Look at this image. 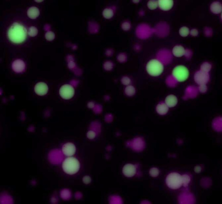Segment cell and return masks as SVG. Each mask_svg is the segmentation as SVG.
Masks as SVG:
<instances>
[{
    "instance_id": "obj_11",
    "label": "cell",
    "mask_w": 222,
    "mask_h": 204,
    "mask_svg": "<svg viewBox=\"0 0 222 204\" xmlns=\"http://www.w3.org/2000/svg\"><path fill=\"white\" fill-rule=\"evenodd\" d=\"M158 2L159 8L164 11L170 10L174 5L173 0H159Z\"/></svg>"
},
{
    "instance_id": "obj_10",
    "label": "cell",
    "mask_w": 222,
    "mask_h": 204,
    "mask_svg": "<svg viewBox=\"0 0 222 204\" xmlns=\"http://www.w3.org/2000/svg\"><path fill=\"white\" fill-rule=\"evenodd\" d=\"M34 90L35 93L39 96H44L48 91V87L45 82H39L35 86Z\"/></svg>"
},
{
    "instance_id": "obj_3",
    "label": "cell",
    "mask_w": 222,
    "mask_h": 204,
    "mask_svg": "<svg viewBox=\"0 0 222 204\" xmlns=\"http://www.w3.org/2000/svg\"><path fill=\"white\" fill-rule=\"evenodd\" d=\"M146 69L149 75L153 77H157L163 72L164 66L158 60L153 59L148 62Z\"/></svg>"
},
{
    "instance_id": "obj_31",
    "label": "cell",
    "mask_w": 222,
    "mask_h": 204,
    "mask_svg": "<svg viewBox=\"0 0 222 204\" xmlns=\"http://www.w3.org/2000/svg\"><path fill=\"white\" fill-rule=\"evenodd\" d=\"M36 2H43V1H36Z\"/></svg>"
},
{
    "instance_id": "obj_12",
    "label": "cell",
    "mask_w": 222,
    "mask_h": 204,
    "mask_svg": "<svg viewBox=\"0 0 222 204\" xmlns=\"http://www.w3.org/2000/svg\"><path fill=\"white\" fill-rule=\"evenodd\" d=\"M25 64L21 60H15L12 64V68L16 72L19 73L24 72L25 69Z\"/></svg>"
},
{
    "instance_id": "obj_19",
    "label": "cell",
    "mask_w": 222,
    "mask_h": 204,
    "mask_svg": "<svg viewBox=\"0 0 222 204\" xmlns=\"http://www.w3.org/2000/svg\"><path fill=\"white\" fill-rule=\"evenodd\" d=\"M114 15V11L110 8H106L103 12V15L104 18L109 19L112 18Z\"/></svg>"
},
{
    "instance_id": "obj_27",
    "label": "cell",
    "mask_w": 222,
    "mask_h": 204,
    "mask_svg": "<svg viewBox=\"0 0 222 204\" xmlns=\"http://www.w3.org/2000/svg\"><path fill=\"white\" fill-rule=\"evenodd\" d=\"M199 92L202 93H204L207 91V86L206 84H201L199 86Z\"/></svg>"
},
{
    "instance_id": "obj_30",
    "label": "cell",
    "mask_w": 222,
    "mask_h": 204,
    "mask_svg": "<svg viewBox=\"0 0 222 204\" xmlns=\"http://www.w3.org/2000/svg\"><path fill=\"white\" fill-rule=\"evenodd\" d=\"M201 167H199V166H197V167H195L194 168V171L196 173H199L201 171Z\"/></svg>"
},
{
    "instance_id": "obj_14",
    "label": "cell",
    "mask_w": 222,
    "mask_h": 204,
    "mask_svg": "<svg viewBox=\"0 0 222 204\" xmlns=\"http://www.w3.org/2000/svg\"><path fill=\"white\" fill-rule=\"evenodd\" d=\"M184 47L182 45H176L173 47L172 53L173 55L176 57H181L185 53Z\"/></svg>"
},
{
    "instance_id": "obj_9",
    "label": "cell",
    "mask_w": 222,
    "mask_h": 204,
    "mask_svg": "<svg viewBox=\"0 0 222 204\" xmlns=\"http://www.w3.org/2000/svg\"><path fill=\"white\" fill-rule=\"evenodd\" d=\"M62 151L66 156L71 157L76 153V146L72 143H66L62 147Z\"/></svg>"
},
{
    "instance_id": "obj_5",
    "label": "cell",
    "mask_w": 222,
    "mask_h": 204,
    "mask_svg": "<svg viewBox=\"0 0 222 204\" xmlns=\"http://www.w3.org/2000/svg\"><path fill=\"white\" fill-rule=\"evenodd\" d=\"M172 75L177 81L183 82L188 78L189 72L188 68L185 66L179 65L175 67L173 70Z\"/></svg>"
},
{
    "instance_id": "obj_13",
    "label": "cell",
    "mask_w": 222,
    "mask_h": 204,
    "mask_svg": "<svg viewBox=\"0 0 222 204\" xmlns=\"http://www.w3.org/2000/svg\"><path fill=\"white\" fill-rule=\"evenodd\" d=\"M178 103L177 97L174 95H168L165 100V103L168 107H173L176 106Z\"/></svg>"
},
{
    "instance_id": "obj_7",
    "label": "cell",
    "mask_w": 222,
    "mask_h": 204,
    "mask_svg": "<svg viewBox=\"0 0 222 204\" xmlns=\"http://www.w3.org/2000/svg\"><path fill=\"white\" fill-rule=\"evenodd\" d=\"M194 79L195 82L199 85L206 84L210 80V75L209 73L198 71L195 73Z\"/></svg>"
},
{
    "instance_id": "obj_4",
    "label": "cell",
    "mask_w": 222,
    "mask_h": 204,
    "mask_svg": "<svg viewBox=\"0 0 222 204\" xmlns=\"http://www.w3.org/2000/svg\"><path fill=\"white\" fill-rule=\"evenodd\" d=\"M166 185L172 189H177L182 185V175L178 173L169 174L166 179Z\"/></svg>"
},
{
    "instance_id": "obj_18",
    "label": "cell",
    "mask_w": 222,
    "mask_h": 204,
    "mask_svg": "<svg viewBox=\"0 0 222 204\" xmlns=\"http://www.w3.org/2000/svg\"><path fill=\"white\" fill-rule=\"evenodd\" d=\"M212 69V65L209 62H204L200 67V71L204 72L209 73Z\"/></svg>"
},
{
    "instance_id": "obj_26",
    "label": "cell",
    "mask_w": 222,
    "mask_h": 204,
    "mask_svg": "<svg viewBox=\"0 0 222 204\" xmlns=\"http://www.w3.org/2000/svg\"><path fill=\"white\" fill-rule=\"evenodd\" d=\"M45 37L48 41H52L55 38V34L52 32H47L45 35Z\"/></svg>"
},
{
    "instance_id": "obj_20",
    "label": "cell",
    "mask_w": 222,
    "mask_h": 204,
    "mask_svg": "<svg viewBox=\"0 0 222 204\" xmlns=\"http://www.w3.org/2000/svg\"><path fill=\"white\" fill-rule=\"evenodd\" d=\"M179 34L182 37H187L190 34V30L188 27H183L179 30Z\"/></svg>"
},
{
    "instance_id": "obj_29",
    "label": "cell",
    "mask_w": 222,
    "mask_h": 204,
    "mask_svg": "<svg viewBox=\"0 0 222 204\" xmlns=\"http://www.w3.org/2000/svg\"><path fill=\"white\" fill-rule=\"evenodd\" d=\"M83 181L84 183L87 184V183H89L91 181V179L89 177H85L83 178Z\"/></svg>"
},
{
    "instance_id": "obj_2",
    "label": "cell",
    "mask_w": 222,
    "mask_h": 204,
    "mask_svg": "<svg viewBox=\"0 0 222 204\" xmlns=\"http://www.w3.org/2000/svg\"><path fill=\"white\" fill-rule=\"evenodd\" d=\"M62 168L67 174L73 175L77 173L79 171L80 163L76 158L69 157L64 160L62 164Z\"/></svg>"
},
{
    "instance_id": "obj_17",
    "label": "cell",
    "mask_w": 222,
    "mask_h": 204,
    "mask_svg": "<svg viewBox=\"0 0 222 204\" xmlns=\"http://www.w3.org/2000/svg\"><path fill=\"white\" fill-rule=\"evenodd\" d=\"M27 13L29 18L35 19L40 15V11L37 7H33L28 9Z\"/></svg>"
},
{
    "instance_id": "obj_21",
    "label": "cell",
    "mask_w": 222,
    "mask_h": 204,
    "mask_svg": "<svg viewBox=\"0 0 222 204\" xmlns=\"http://www.w3.org/2000/svg\"><path fill=\"white\" fill-rule=\"evenodd\" d=\"M147 6L148 8L151 10L156 9L158 7V1H149L147 3Z\"/></svg>"
},
{
    "instance_id": "obj_15",
    "label": "cell",
    "mask_w": 222,
    "mask_h": 204,
    "mask_svg": "<svg viewBox=\"0 0 222 204\" xmlns=\"http://www.w3.org/2000/svg\"><path fill=\"white\" fill-rule=\"evenodd\" d=\"M210 10L214 14L221 13L222 11V5L220 2H213L210 6Z\"/></svg>"
},
{
    "instance_id": "obj_16",
    "label": "cell",
    "mask_w": 222,
    "mask_h": 204,
    "mask_svg": "<svg viewBox=\"0 0 222 204\" xmlns=\"http://www.w3.org/2000/svg\"><path fill=\"white\" fill-rule=\"evenodd\" d=\"M168 108L165 103H160L156 106V112L160 115H165L168 112Z\"/></svg>"
},
{
    "instance_id": "obj_25",
    "label": "cell",
    "mask_w": 222,
    "mask_h": 204,
    "mask_svg": "<svg viewBox=\"0 0 222 204\" xmlns=\"http://www.w3.org/2000/svg\"><path fill=\"white\" fill-rule=\"evenodd\" d=\"M135 93V89L132 86H129L125 89V93L127 96H131L134 95Z\"/></svg>"
},
{
    "instance_id": "obj_28",
    "label": "cell",
    "mask_w": 222,
    "mask_h": 204,
    "mask_svg": "<svg viewBox=\"0 0 222 204\" xmlns=\"http://www.w3.org/2000/svg\"><path fill=\"white\" fill-rule=\"evenodd\" d=\"M190 34L192 36L196 37L198 35V32L196 29H193L190 31Z\"/></svg>"
},
{
    "instance_id": "obj_8",
    "label": "cell",
    "mask_w": 222,
    "mask_h": 204,
    "mask_svg": "<svg viewBox=\"0 0 222 204\" xmlns=\"http://www.w3.org/2000/svg\"><path fill=\"white\" fill-rule=\"evenodd\" d=\"M122 172L126 177H132L137 172V168L133 164H126L123 168Z\"/></svg>"
},
{
    "instance_id": "obj_22",
    "label": "cell",
    "mask_w": 222,
    "mask_h": 204,
    "mask_svg": "<svg viewBox=\"0 0 222 204\" xmlns=\"http://www.w3.org/2000/svg\"><path fill=\"white\" fill-rule=\"evenodd\" d=\"M182 185L184 187H187L191 181L190 177L188 175L184 174L182 176Z\"/></svg>"
},
{
    "instance_id": "obj_24",
    "label": "cell",
    "mask_w": 222,
    "mask_h": 204,
    "mask_svg": "<svg viewBox=\"0 0 222 204\" xmlns=\"http://www.w3.org/2000/svg\"><path fill=\"white\" fill-rule=\"evenodd\" d=\"M38 30L35 27H31L28 31V34L31 37H35L38 34Z\"/></svg>"
},
{
    "instance_id": "obj_23",
    "label": "cell",
    "mask_w": 222,
    "mask_h": 204,
    "mask_svg": "<svg viewBox=\"0 0 222 204\" xmlns=\"http://www.w3.org/2000/svg\"><path fill=\"white\" fill-rule=\"evenodd\" d=\"M149 173H150V175H151L152 177H157L159 175V171L158 169L156 168H152L150 169Z\"/></svg>"
},
{
    "instance_id": "obj_1",
    "label": "cell",
    "mask_w": 222,
    "mask_h": 204,
    "mask_svg": "<svg viewBox=\"0 0 222 204\" xmlns=\"http://www.w3.org/2000/svg\"><path fill=\"white\" fill-rule=\"evenodd\" d=\"M8 35L10 40L13 43H21L27 37V31L22 25L15 22L9 28Z\"/></svg>"
},
{
    "instance_id": "obj_6",
    "label": "cell",
    "mask_w": 222,
    "mask_h": 204,
    "mask_svg": "<svg viewBox=\"0 0 222 204\" xmlns=\"http://www.w3.org/2000/svg\"><path fill=\"white\" fill-rule=\"evenodd\" d=\"M59 94L63 99L69 100L73 97L75 94V90L71 85L65 84L60 88Z\"/></svg>"
}]
</instances>
